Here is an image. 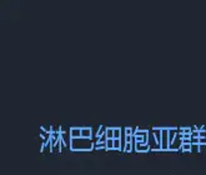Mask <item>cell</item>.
Listing matches in <instances>:
<instances>
[{
    "instance_id": "obj_9",
    "label": "cell",
    "mask_w": 206,
    "mask_h": 175,
    "mask_svg": "<svg viewBox=\"0 0 206 175\" xmlns=\"http://www.w3.org/2000/svg\"><path fill=\"white\" fill-rule=\"evenodd\" d=\"M106 150H114V139H107V141H106Z\"/></svg>"
},
{
    "instance_id": "obj_7",
    "label": "cell",
    "mask_w": 206,
    "mask_h": 175,
    "mask_svg": "<svg viewBox=\"0 0 206 175\" xmlns=\"http://www.w3.org/2000/svg\"><path fill=\"white\" fill-rule=\"evenodd\" d=\"M94 149H96V150L105 149L106 150V143H95L94 144Z\"/></svg>"
},
{
    "instance_id": "obj_4",
    "label": "cell",
    "mask_w": 206,
    "mask_h": 175,
    "mask_svg": "<svg viewBox=\"0 0 206 175\" xmlns=\"http://www.w3.org/2000/svg\"><path fill=\"white\" fill-rule=\"evenodd\" d=\"M92 137V129L91 128H81V138L91 139Z\"/></svg>"
},
{
    "instance_id": "obj_10",
    "label": "cell",
    "mask_w": 206,
    "mask_h": 175,
    "mask_svg": "<svg viewBox=\"0 0 206 175\" xmlns=\"http://www.w3.org/2000/svg\"><path fill=\"white\" fill-rule=\"evenodd\" d=\"M105 133H106V128H105L104 125H100V128H99L98 133H96V137H98V138H100L101 135H104Z\"/></svg>"
},
{
    "instance_id": "obj_1",
    "label": "cell",
    "mask_w": 206,
    "mask_h": 175,
    "mask_svg": "<svg viewBox=\"0 0 206 175\" xmlns=\"http://www.w3.org/2000/svg\"><path fill=\"white\" fill-rule=\"evenodd\" d=\"M92 149H94V144L91 143V139H85V138L71 139V144H70L71 151H89Z\"/></svg>"
},
{
    "instance_id": "obj_12",
    "label": "cell",
    "mask_w": 206,
    "mask_h": 175,
    "mask_svg": "<svg viewBox=\"0 0 206 175\" xmlns=\"http://www.w3.org/2000/svg\"><path fill=\"white\" fill-rule=\"evenodd\" d=\"M120 137H121V129L114 128V139H120Z\"/></svg>"
},
{
    "instance_id": "obj_3",
    "label": "cell",
    "mask_w": 206,
    "mask_h": 175,
    "mask_svg": "<svg viewBox=\"0 0 206 175\" xmlns=\"http://www.w3.org/2000/svg\"><path fill=\"white\" fill-rule=\"evenodd\" d=\"M134 149L137 153H147L150 150V145L149 144H144V143H135Z\"/></svg>"
},
{
    "instance_id": "obj_5",
    "label": "cell",
    "mask_w": 206,
    "mask_h": 175,
    "mask_svg": "<svg viewBox=\"0 0 206 175\" xmlns=\"http://www.w3.org/2000/svg\"><path fill=\"white\" fill-rule=\"evenodd\" d=\"M61 139H63L64 146H70V144H71V137H70V134H67L66 131L61 133Z\"/></svg>"
},
{
    "instance_id": "obj_6",
    "label": "cell",
    "mask_w": 206,
    "mask_h": 175,
    "mask_svg": "<svg viewBox=\"0 0 206 175\" xmlns=\"http://www.w3.org/2000/svg\"><path fill=\"white\" fill-rule=\"evenodd\" d=\"M70 137L71 139H76V138H81V128H71L70 129Z\"/></svg>"
},
{
    "instance_id": "obj_2",
    "label": "cell",
    "mask_w": 206,
    "mask_h": 175,
    "mask_svg": "<svg viewBox=\"0 0 206 175\" xmlns=\"http://www.w3.org/2000/svg\"><path fill=\"white\" fill-rule=\"evenodd\" d=\"M169 150V128H161V151Z\"/></svg>"
},
{
    "instance_id": "obj_13",
    "label": "cell",
    "mask_w": 206,
    "mask_h": 175,
    "mask_svg": "<svg viewBox=\"0 0 206 175\" xmlns=\"http://www.w3.org/2000/svg\"><path fill=\"white\" fill-rule=\"evenodd\" d=\"M124 130H125V134H126V135H130V137H134V133H135V129H132V128H125V129H124Z\"/></svg>"
},
{
    "instance_id": "obj_11",
    "label": "cell",
    "mask_w": 206,
    "mask_h": 175,
    "mask_svg": "<svg viewBox=\"0 0 206 175\" xmlns=\"http://www.w3.org/2000/svg\"><path fill=\"white\" fill-rule=\"evenodd\" d=\"M114 150H121V141H120V139H114Z\"/></svg>"
},
{
    "instance_id": "obj_14",
    "label": "cell",
    "mask_w": 206,
    "mask_h": 175,
    "mask_svg": "<svg viewBox=\"0 0 206 175\" xmlns=\"http://www.w3.org/2000/svg\"><path fill=\"white\" fill-rule=\"evenodd\" d=\"M190 148H191V145H189V144H183V150H190Z\"/></svg>"
},
{
    "instance_id": "obj_8",
    "label": "cell",
    "mask_w": 206,
    "mask_h": 175,
    "mask_svg": "<svg viewBox=\"0 0 206 175\" xmlns=\"http://www.w3.org/2000/svg\"><path fill=\"white\" fill-rule=\"evenodd\" d=\"M106 137L107 139H114V128H106Z\"/></svg>"
}]
</instances>
